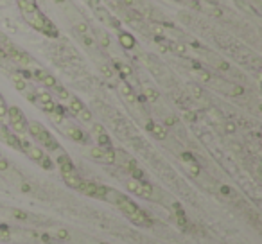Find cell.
Wrapping results in <instances>:
<instances>
[{"label":"cell","instance_id":"4fadbf2b","mask_svg":"<svg viewBox=\"0 0 262 244\" xmlns=\"http://www.w3.org/2000/svg\"><path fill=\"white\" fill-rule=\"evenodd\" d=\"M196 5L201 11H205L206 14H210V16H223V9L217 4H210V2L201 0V4H196Z\"/></svg>","mask_w":262,"mask_h":244},{"label":"cell","instance_id":"d6a6232c","mask_svg":"<svg viewBox=\"0 0 262 244\" xmlns=\"http://www.w3.org/2000/svg\"><path fill=\"white\" fill-rule=\"evenodd\" d=\"M223 129H225V131L228 133V135H234L235 129H237V126H235V124H234L232 121H226L225 124H223Z\"/></svg>","mask_w":262,"mask_h":244},{"label":"cell","instance_id":"d4e9b609","mask_svg":"<svg viewBox=\"0 0 262 244\" xmlns=\"http://www.w3.org/2000/svg\"><path fill=\"white\" fill-rule=\"evenodd\" d=\"M158 97H160V94L156 92V90L149 88V86H145V88H144V99H147L149 103H156V101H158Z\"/></svg>","mask_w":262,"mask_h":244},{"label":"cell","instance_id":"9c48e42d","mask_svg":"<svg viewBox=\"0 0 262 244\" xmlns=\"http://www.w3.org/2000/svg\"><path fill=\"white\" fill-rule=\"evenodd\" d=\"M115 205H117V207L121 208V210L124 212L126 216H130V214H133V212L138 210V207H136L135 203L131 201L128 196H124V194H121V196H119V199H117V203H115Z\"/></svg>","mask_w":262,"mask_h":244},{"label":"cell","instance_id":"c3c4849f","mask_svg":"<svg viewBox=\"0 0 262 244\" xmlns=\"http://www.w3.org/2000/svg\"><path fill=\"white\" fill-rule=\"evenodd\" d=\"M0 60H7V54H5L2 49H0Z\"/></svg>","mask_w":262,"mask_h":244},{"label":"cell","instance_id":"9a60e30c","mask_svg":"<svg viewBox=\"0 0 262 244\" xmlns=\"http://www.w3.org/2000/svg\"><path fill=\"white\" fill-rule=\"evenodd\" d=\"M145 127L149 129L153 135L156 136V138H160V140H164L165 136H167V129H165V126H160V124H155L153 121H147L145 122Z\"/></svg>","mask_w":262,"mask_h":244},{"label":"cell","instance_id":"83f0119b","mask_svg":"<svg viewBox=\"0 0 262 244\" xmlns=\"http://www.w3.org/2000/svg\"><path fill=\"white\" fill-rule=\"evenodd\" d=\"M115 68L119 70V74H122V77H130V75H133V70H131L128 65H124V63H115Z\"/></svg>","mask_w":262,"mask_h":244},{"label":"cell","instance_id":"e575fe53","mask_svg":"<svg viewBox=\"0 0 262 244\" xmlns=\"http://www.w3.org/2000/svg\"><path fill=\"white\" fill-rule=\"evenodd\" d=\"M130 173H131V176H133V180H140V182L144 180V171L138 169V165H136L135 169H131Z\"/></svg>","mask_w":262,"mask_h":244},{"label":"cell","instance_id":"d590c367","mask_svg":"<svg viewBox=\"0 0 262 244\" xmlns=\"http://www.w3.org/2000/svg\"><path fill=\"white\" fill-rule=\"evenodd\" d=\"M38 164L42 165L43 169H47V171H51V169H52V162H51V158H49V156H43V158L40 160Z\"/></svg>","mask_w":262,"mask_h":244},{"label":"cell","instance_id":"f35d334b","mask_svg":"<svg viewBox=\"0 0 262 244\" xmlns=\"http://www.w3.org/2000/svg\"><path fill=\"white\" fill-rule=\"evenodd\" d=\"M54 90H56L58 94H60V95H61V99H68V97H70V94H68V92H66V90H65V88H63V86L56 85V86H54Z\"/></svg>","mask_w":262,"mask_h":244},{"label":"cell","instance_id":"277c9868","mask_svg":"<svg viewBox=\"0 0 262 244\" xmlns=\"http://www.w3.org/2000/svg\"><path fill=\"white\" fill-rule=\"evenodd\" d=\"M128 190H131L133 194H138V196L142 197H153V194H155V188H153V185L147 182H144V180H130V182L126 183Z\"/></svg>","mask_w":262,"mask_h":244},{"label":"cell","instance_id":"44dd1931","mask_svg":"<svg viewBox=\"0 0 262 244\" xmlns=\"http://www.w3.org/2000/svg\"><path fill=\"white\" fill-rule=\"evenodd\" d=\"M92 4H94V9H95V13L99 14V18L103 20V22H106V24H113V20H112V16H110V13H108L106 9H103V7H101V5L97 4V2H92Z\"/></svg>","mask_w":262,"mask_h":244},{"label":"cell","instance_id":"b9f144b4","mask_svg":"<svg viewBox=\"0 0 262 244\" xmlns=\"http://www.w3.org/2000/svg\"><path fill=\"white\" fill-rule=\"evenodd\" d=\"M219 192H221V194H225V196H234L232 188L226 187V185H221V187H219Z\"/></svg>","mask_w":262,"mask_h":244},{"label":"cell","instance_id":"ba28073f","mask_svg":"<svg viewBox=\"0 0 262 244\" xmlns=\"http://www.w3.org/2000/svg\"><path fill=\"white\" fill-rule=\"evenodd\" d=\"M115 164H119L122 169H126L128 173H130L131 169H135V167H136L135 160L131 158L128 153H124V151H115Z\"/></svg>","mask_w":262,"mask_h":244},{"label":"cell","instance_id":"d6986e66","mask_svg":"<svg viewBox=\"0 0 262 244\" xmlns=\"http://www.w3.org/2000/svg\"><path fill=\"white\" fill-rule=\"evenodd\" d=\"M61 176H63V180H65L66 185H68V187H72V188H79L81 182H83V178H79V176H77V173L61 174Z\"/></svg>","mask_w":262,"mask_h":244},{"label":"cell","instance_id":"3957f363","mask_svg":"<svg viewBox=\"0 0 262 244\" xmlns=\"http://www.w3.org/2000/svg\"><path fill=\"white\" fill-rule=\"evenodd\" d=\"M7 117H9V122L11 126L14 127V131L16 133H25L27 131V121H25L24 113H22V110L16 108V106H11V108H7Z\"/></svg>","mask_w":262,"mask_h":244},{"label":"cell","instance_id":"681fc988","mask_svg":"<svg viewBox=\"0 0 262 244\" xmlns=\"http://www.w3.org/2000/svg\"><path fill=\"white\" fill-rule=\"evenodd\" d=\"M22 190H24V192H29V190H31V187L24 183V185H22Z\"/></svg>","mask_w":262,"mask_h":244},{"label":"cell","instance_id":"8fae6325","mask_svg":"<svg viewBox=\"0 0 262 244\" xmlns=\"http://www.w3.org/2000/svg\"><path fill=\"white\" fill-rule=\"evenodd\" d=\"M130 221L131 223H135V225H140V226H153V221L149 219V217H147V214H145L144 210H140V208H138V210L136 212H133V214H130Z\"/></svg>","mask_w":262,"mask_h":244},{"label":"cell","instance_id":"8992f818","mask_svg":"<svg viewBox=\"0 0 262 244\" xmlns=\"http://www.w3.org/2000/svg\"><path fill=\"white\" fill-rule=\"evenodd\" d=\"M90 156L94 160H99V162H103V164H115V149L110 147H92L90 149Z\"/></svg>","mask_w":262,"mask_h":244},{"label":"cell","instance_id":"1f68e13d","mask_svg":"<svg viewBox=\"0 0 262 244\" xmlns=\"http://www.w3.org/2000/svg\"><path fill=\"white\" fill-rule=\"evenodd\" d=\"M176 225H178L182 230H187V228H189L187 216H185V214H182V216H176Z\"/></svg>","mask_w":262,"mask_h":244},{"label":"cell","instance_id":"603a6c76","mask_svg":"<svg viewBox=\"0 0 262 244\" xmlns=\"http://www.w3.org/2000/svg\"><path fill=\"white\" fill-rule=\"evenodd\" d=\"M189 92H191V97L196 99V101H201L203 99V88L199 85H189Z\"/></svg>","mask_w":262,"mask_h":244},{"label":"cell","instance_id":"836d02e7","mask_svg":"<svg viewBox=\"0 0 262 244\" xmlns=\"http://www.w3.org/2000/svg\"><path fill=\"white\" fill-rule=\"evenodd\" d=\"M11 77H13V83H14V86H16V88L18 90H25V81L22 79V77H18V75H11Z\"/></svg>","mask_w":262,"mask_h":244},{"label":"cell","instance_id":"5bb4252c","mask_svg":"<svg viewBox=\"0 0 262 244\" xmlns=\"http://www.w3.org/2000/svg\"><path fill=\"white\" fill-rule=\"evenodd\" d=\"M119 88H121V94L124 95V99H126L128 103H133V104L138 103V99H136L135 92H133V88L128 85L126 81H121V83H119Z\"/></svg>","mask_w":262,"mask_h":244},{"label":"cell","instance_id":"e0dca14e","mask_svg":"<svg viewBox=\"0 0 262 244\" xmlns=\"http://www.w3.org/2000/svg\"><path fill=\"white\" fill-rule=\"evenodd\" d=\"M208 58H210L208 61H210L212 65H214L219 72H223V74H228V72H232V66H230V63H226L225 60H221V58H215V56H212V54Z\"/></svg>","mask_w":262,"mask_h":244},{"label":"cell","instance_id":"f1b7e54d","mask_svg":"<svg viewBox=\"0 0 262 244\" xmlns=\"http://www.w3.org/2000/svg\"><path fill=\"white\" fill-rule=\"evenodd\" d=\"M196 75H197V79L201 81V83H210L212 77H214V75H212L210 72L201 70V68H197V70H196Z\"/></svg>","mask_w":262,"mask_h":244},{"label":"cell","instance_id":"cb8c5ba5","mask_svg":"<svg viewBox=\"0 0 262 244\" xmlns=\"http://www.w3.org/2000/svg\"><path fill=\"white\" fill-rule=\"evenodd\" d=\"M183 164L187 165V171L192 176H199V174H201V167H199V164H197L196 160H192V162H183Z\"/></svg>","mask_w":262,"mask_h":244},{"label":"cell","instance_id":"ee69618b","mask_svg":"<svg viewBox=\"0 0 262 244\" xmlns=\"http://www.w3.org/2000/svg\"><path fill=\"white\" fill-rule=\"evenodd\" d=\"M101 70H103V74L106 75V77H113V72L110 70V66H106V65L101 66Z\"/></svg>","mask_w":262,"mask_h":244},{"label":"cell","instance_id":"7c38bea8","mask_svg":"<svg viewBox=\"0 0 262 244\" xmlns=\"http://www.w3.org/2000/svg\"><path fill=\"white\" fill-rule=\"evenodd\" d=\"M58 165H60V169H61V174H70V173H75V165L74 162H72L70 158L66 155H60L58 156Z\"/></svg>","mask_w":262,"mask_h":244},{"label":"cell","instance_id":"74e56055","mask_svg":"<svg viewBox=\"0 0 262 244\" xmlns=\"http://www.w3.org/2000/svg\"><path fill=\"white\" fill-rule=\"evenodd\" d=\"M40 239H42V243H45V244H56V241H54V237H52L51 234H42L40 235Z\"/></svg>","mask_w":262,"mask_h":244},{"label":"cell","instance_id":"484cf974","mask_svg":"<svg viewBox=\"0 0 262 244\" xmlns=\"http://www.w3.org/2000/svg\"><path fill=\"white\" fill-rule=\"evenodd\" d=\"M25 153H27V155L31 156V158H33L34 162H40V160H42L43 156H45V155H43V151H42V149H38V147H34V146L29 147V149L25 151Z\"/></svg>","mask_w":262,"mask_h":244},{"label":"cell","instance_id":"8d00e7d4","mask_svg":"<svg viewBox=\"0 0 262 244\" xmlns=\"http://www.w3.org/2000/svg\"><path fill=\"white\" fill-rule=\"evenodd\" d=\"M54 235H56V239H60V241H66V239H68V232L63 230V228H60V230L54 232Z\"/></svg>","mask_w":262,"mask_h":244},{"label":"cell","instance_id":"7a4b0ae2","mask_svg":"<svg viewBox=\"0 0 262 244\" xmlns=\"http://www.w3.org/2000/svg\"><path fill=\"white\" fill-rule=\"evenodd\" d=\"M27 131L31 133V135H33L34 138L40 142V144H43V146L47 147L49 151L60 149V144H58V140L47 131V129H45V126H42V124H40V122H27Z\"/></svg>","mask_w":262,"mask_h":244},{"label":"cell","instance_id":"7402d4cb","mask_svg":"<svg viewBox=\"0 0 262 244\" xmlns=\"http://www.w3.org/2000/svg\"><path fill=\"white\" fill-rule=\"evenodd\" d=\"M66 101H68V108H70V112H72V113H75V115H77V113H79L81 110L84 108V104L81 103L79 99L68 97V99H66Z\"/></svg>","mask_w":262,"mask_h":244},{"label":"cell","instance_id":"4316f807","mask_svg":"<svg viewBox=\"0 0 262 244\" xmlns=\"http://www.w3.org/2000/svg\"><path fill=\"white\" fill-rule=\"evenodd\" d=\"M95 138H97L99 147H106V149L112 147V140H110V136H108L106 133H101V135H97Z\"/></svg>","mask_w":262,"mask_h":244},{"label":"cell","instance_id":"ac0fdd59","mask_svg":"<svg viewBox=\"0 0 262 244\" xmlns=\"http://www.w3.org/2000/svg\"><path fill=\"white\" fill-rule=\"evenodd\" d=\"M119 43H121L124 49H133L136 45L135 38H133V34L126 33V31H122V33H119Z\"/></svg>","mask_w":262,"mask_h":244},{"label":"cell","instance_id":"f6af8a7d","mask_svg":"<svg viewBox=\"0 0 262 244\" xmlns=\"http://www.w3.org/2000/svg\"><path fill=\"white\" fill-rule=\"evenodd\" d=\"M7 169H9V164L0 156V171H7Z\"/></svg>","mask_w":262,"mask_h":244},{"label":"cell","instance_id":"30bf717a","mask_svg":"<svg viewBox=\"0 0 262 244\" xmlns=\"http://www.w3.org/2000/svg\"><path fill=\"white\" fill-rule=\"evenodd\" d=\"M33 74V77H36L38 81H42L43 85H47L49 88H54V86L58 85V81L52 77L51 74H47L45 70H42V68H34V72H31Z\"/></svg>","mask_w":262,"mask_h":244},{"label":"cell","instance_id":"bcb514c9","mask_svg":"<svg viewBox=\"0 0 262 244\" xmlns=\"http://www.w3.org/2000/svg\"><path fill=\"white\" fill-rule=\"evenodd\" d=\"M182 160L183 162H192V160H196V158H194L191 153H182Z\"/></svg>","mask_w":262,"mask_h":244},{"label":"cell","instance_id":"60d3db41","mask_svg":"<svg viewBox=\"0 0 262 244\" xmlns=\"http://www.w3.org/2000/svg\"><path fill=\"white\" fill-rule=\"evenodd\" d=\"M92 129H94L95 136L101 135V133H106V131H104V126H101V124H94V126H92Z\"/></svg>","mask_w":262,"mask_h":244},{"label":"cell","instance_id":"2e32d148","mask_svg":"<svg viewBox=\"0 0 262 244\" xmlns=\"http://www.w3.org/2000/svg\"><path fill=\"white\" fill-rule=\"evenodd\" d=\"M65 133L75 142H81V144H83V142H86V140H84V133L81 131L79 127L72 126V124H65Z\"/></svg>","mask_w":262,"mask_h":244},{"label":"cell","instance_id":"4dcf8cb0","mask_svg":"<svg viewBox=\"0 0 262 244\" xmlns=\"http://www.w3.org/2000/svg\"><path fill=\"white\" fill-rule=\"evenodd\" d=\"M77 117H79L83 122H90V121H92V112H90V110L84 106V108L81 110L79 113H77Z\"/></svg>","mask_w":262,"mask_h":244},{"label":"cell","instance_id":"52a82bcc","mask_svg":"<svg viewBox=\"0 0 262 244\" xmlns=\"http://www.w3.org/2000/svg\"><path fill=\"white\" fill-rule=\"evenodd\" d=\"M145 63H147V66H149V70L155 74L156 79H160L162 83H165V85H171V83H173V79H171V74H169V72L165 70V68L160 65V63L153 61L151 58H147V60H145Z\"/></svg>","mask_w":262,"mask_h":244},{"label":"cell","instance_id":"f546056e","mask_svg":"<svg viewBox=\"0 0 262 244\" xmlns=\"http://www.w3.org/2000/svg\"><path fill=\"white\" fill-rule=\"evenodd\" d=\"M75 31L79 36H84V34H90V27L88 24H84V22H79V24H75Z\"/></svg>","mask_w":262,"mask_h":244},{"label":"cell","instance_id":"ab89813d","mask_svg":"<svg viewBox=\"0 0 262 244\" xmlns=\"http://www.w3.org/2000/svg\"><path fill=\"white\" fill-rule=\"evenodd\" d=\"M13 216L16 217V219H20V221H27L29 219V214H25V212H22V210H14Z\"/></svg>","mask_w":262,"mask_h":244},{"label":"cell","instance_id":"f907efd6","mask_svg":"<svg viewBox=\"0 0 262 244\" xmlns=\"http://www.w3.org/2000/svg\"><path fill=\"white\" fill-rule=\"evenodd\" d=\"M101 244H106V243H101Z\"/></svg>","mask_w":262,"mask_h":244},{"label":"cell","instance_id":"5b68a950","mask_svg":"<svg viewBox=\"0 0 262 244\" xmlns=\"http://www.w3.org/2000/svg\"><path fill=\"white\" fill-rule=\"evenodd\" d=\"M106 188L108 187H103V185H97V183H92V182H86V180H83L77 190H81V192L86 194V196H90V197L104 199V196H106Z\"/></svg>","mask_w":262,"mask_h":244},{"label":"cell","instance_id":"6da1fadb","mask_svg":"<svg viewBox=\"0 0 262 244\" xmlns=\"http://www.w3.org/2000/svg\"><path fill=\"white\" fill-rule=\"evenodd\" d=\"M25 18V22H27L29 25L33 29H36V31H40L42 34H45V36H51V38H58V29L56 25L52 24L51 20L45 16V14L42 13V11L38 9H33V11H27V13L22 14Z\"/></svg>","mask_w":262,"mask_h":244},{"label":"cell","instance_id":"ffe728a7","mask_svg":"<svg viewBox=\"0 0 262 244\" xmlns=\"http://www.w3.org/2000/svg\"><path fill=\"white\" fill-rule=\"evenodd\" d=\"M167 49H171L173 52H176L178 56H189V45H185V43H182V42L171 43Z\"/></svg>","mask_w":262,"mask_h":244},{"label":"cell","instance_id":"7bdbcfd3","mask_svg":"<svg viewBox=\"0 0 262 244\" xmlns=\"http://www.w3.org/2000/svg\"><path fill=\"white\" fill-rule=\"evenodd\" d=\"M183 115H185V119H187L189 122H196V113H194V112H189V110H187V112L183 113Z\"/></svg>","mask_w":262,"mask_h":244},{"label":"cell","instance_id":"7dc6e473","mask_svg":"<svg viewBox=\"0 0 262 244\" xmlns=\"http://www.w3.org/2000/svg\"><path fill=\"white\" fill-rule=\"evenodd\" d=\"M176 124V117H167L165 119V126H174Z\"/></svg>","mask_w":262,"mask_h":244}]
</instances>
